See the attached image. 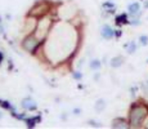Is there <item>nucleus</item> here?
Wrapping results in <instances>:
<instances>
[{"label": "nucleus", "mask_w": 148, "mask_h": 129, "mask_svg": "<svg viewBox=\"0 0 148 129\" xmlns=\"http://www.w3.org/2000/svg\"><path fill=\"white\" fill-rule=\"evenodd\" d=\"M148 116V108L144 105H134L129 111V127L140 128Z\"/></svg>", "instance_id": "1"}, {"label": "nucleus", "mask_w": 148, "mask_h": 129, "mask_svg": "<svg viewBox=\"0 0 148 129\" xmlns=\"http://www.w3.org/2000/svg\"><path fill=\"white\" fill-rule=\"evenodd\" d=\"M50 25H52L50 19H41V21H39V23H38V26H36V30H35V34H34V35L40 40V41H41V40H44L45 38H47L48 32H49Z\"/></svg>", "instance_id": "2"}, {"label": "nucleus", "mask_w": 148, "mask_h": 129, "mask_svg": "<svg viewBox=\"0 0 148 129\" xmlns=\"http://www.w3.org/2000/svg\"><path fill=\"white\" fill-rule=\"evenodd\" d=\"M39 44H40V40L36 38L35 35H28L27 38H25L23 41H22V48H23V50L34 53V52L36 50V48L39 47Z\"/></svg>", "instance_id": "3"}, {"label": "nucleus", "mask_w": 148, "mask_h": 129, "mask_svg": "<svg viewBox=\"0 0 148 129\" xmlns=\"http://www.w3.org/2000/svg\"><path fill=\"white\" fill-rule=\"evenodd\" d=\"M49 10V7H48L45 3H41V4H38L30 10V16L34 17V18H39V17H42L45 13H48Z\"/></svg>", "instance_id": "4"}, {"label": "nucleus", "mask_w": 148, "mask_h": 129, "mask_svg": "<svg viewBox=\"0 0 148 129\" xmlns=\"http://www.w3.org/2000/svg\"><path fill=\"white\" fill-rule=\"evenodd\" d=\"M112 128L116 129H125V128H129V121H126L125 119H121V117H117L112 121Z\"/></svg>", "instance_id": "5"}, {"label": "nucleus", "mask_w": 148, "mask_h": 129, "mask_svg": "<svg viewBox=\"0 0 148 129\" xmlns=\"http://www.w3.org/2000/svg\"><path fill=\"white\" fill-rule=\"evenodd\" d=\"M101 34H102V36H103L104 39H107V40L112 39L113 36H115V31H113L112 28H111V26H108V25H104L103 27H102Z\"/></svg>", "instance_id": "6"}, {"label": "nucleus", "mask_w": 148, "mask_h": 129, "mask_svg": "<svg viewBox=\"0 0 148 129\" xmlns=\"http://www.w3.org/2000/svg\"><path fill=\"white\" fill-rule=\"evenodd\" d=\"M22 107L25 108V110H28V111H34L36 108V103L32 101V99L30 98H25L23 101H22Z\"/></svg>", "instance_id": "7"}, {"label": "nucleus", "mask_w": 148, "mask_h": 129, "mask_svg": "<svg viewBox=\"0 0 148 129\" xmlns=\"http://www.w3.org/2000/svg\"><path fill=\"white\" fill-rule=\"evenodd\" d=\"M127 10H129V13L133 14V16L139 14V12H140V5H139V3H132V4L127 7Z\"/></svg>", "instance_id": "8"}, {"label": "nucleus", "mask_w": 148, "mask_h": 129, "mask_svg": "<svg viewBox=\"0 0 148 129\" xmlns=\"http://www.w3.org/2000/svg\"><path fill=\"white\" fill-rule=\"evenodd\" d=\"M124 63V57H121V56H117V57H113L112 59L110 61V65L112 66V67H120V66Z\"/></svg>", "instance_id": "9"}, {"label": "nucleus", "mask_w": 148, "mask_h": 129, "mask_svg": "<svg viewBox=\"0 0 148 129\" xmlns=\"http://www.w3.org/2000/svg\"><path fill=\"white\" fill-rule=\"evenodd\" d=\"M40 121V116H35V117H28L26 119V123H27V127L30 128H34L36 125V123Z\"/></svg>", "instance_id": "10"}, {"label": "nucleus", "mask_w": 148, "mask_h": 129, "mask_svg": "<svg viewBox=\"0 0 148 129\" xmlns=\"http://www.w3.org/2000/svg\"><path fill=\"white\" fill-rule=\"evenodd\" d=\"M116 23L117 25H121V23H127V16L125 13L120 14V16L116 17Z\"/></svg>", "instance_id": "11"}, {"label": "nucleus", "mask_w": 148, "mask_h": 129, "mask_svg": "<svg viewBox=\"0 0 148 129\" xmlns=\"http://www.w3.org/2000/svg\"><path fill=\"white\" fill-rule=\"evenodd\" d=\"M101 66H102V63L99 59H93V61L90 62V68H92V70H99Z\"/></svg>", "instance_id": "12"}, {"label": "nucleus", "mask_w": 148, "mask_h": 129, "mask_svg": "<svg viewBox=\"0 0 148 129\" xmlns=\"http://www.w3.org/2000/svg\"><path fill=\"white\" fill-rule=\"evenodd\" d=\"M104 107H106V102H104L103 99H98L97 103H95V110L102 111V110H104Z\"/></svg>", "instance_id": "13"}, {"label": "nucleus", "mask_w": 148, "mask_h": 129, "mask_svg": "<svg viewBox=\"0 0 148 129\" xmlns=\"http://www.w3.org/2000/svg\"><path fill=\"white\" fill-rule=\"evenodd\" d=\"M135 50H136V45H135V43H134V41L129 43V44H127V47H126V52H127V53H129V54H133Z\"/></svg>", "instance_id": "14"}, {"label": "nucleus", "mask_w": 148, "mask_h": 129, "mask_svg": "<svg viewBox=\"0 0 148 129\" xmlns=\"http://www.w3.org/2000/svg\"><path fill=\"white\" fill-rule=\"evenodd\" d=\"M103 8L104 9H107L108 12H113V9H115V4L111 3V1H107V3H104L103 4Z\"/></svg>", "instance_id": "15"}, {"label": "nucleus", "mask_w": 148, "mask_h": 129, "mask_svg": "<svg viewBox=\"0 0 148 129\" xmlns=\"http://www.w3.org/2000/svg\"><path fill=\"white\" fill-rule=\"evenodd\" d=\"M0 106H3V107L7 108V110H13L12 105H10L9 102H7V101H1V99H0Z\"/></svg>", "instance_id": "16"}, {"label": "nucleus", "mask_w": 148, "mask_h": 129, "mask_svg": "<svg viewBox=\"0 0 148 129\" xmlns=\"http://www.w3.org/2000/svg\"><path fill=\"white\" fill-rule=\"evenodd\" d=\"M139 41H140V44H142V45H147V44H148V36L142 35L140 38H139Z\"/></svg>", "instance_id": "17"}, {"label": "nucleus", "mask_w": 148, "mask_h": 129, "mask_svg": "<svg viewBox=\"0 0 148 129\" xmlns=\"http://www.w3.org/2000/svg\"><path fill=\"white\" fill-rule=\"evenodd\" d=\"M73 77H75V79H81V77H82V75H81V74L80 72H75V74H73Z\"/></svg>", "instance_id": "18"}, {"label": "nucleus", "mask_w": 148, "mask_h": 129, "mask_svg": "<svg viewBox=\"0 0 148 129\" xmlns=\"http://www.w3.org/2000/svg\"><path fill=\"white\" fill-rule=\"evenodd\" d=\"M89 124H90V125H93V127H98V128H99V127H102L101 124H98V123H95V121H89Z\"/></svg>", "instance_id": "19"}, {"label": "nucleus", "mask_w": 148, "mask_h": 129, "mask_svg": "<svg viewBox=\"0 0 148 129\" xmlns=\"http://www.w3.org/2000/svg\"><path fill=\"white\" fill-rule=\"evenodd\" d=\"M143 127H144V128H148V116H147V119L144 120V123H143Z\"/></svg>", "instance_id": "20"}, {"label": "nucleus", "mask_w": 148, "mask_h": 129, "mask_svg": "<svg viewBox=\"0 0 148 129\" xmlns=\"http://www.w3.org/2000/svg\"><path fill=\"white\" fill-rule=\"evenodd\" d=\"M115 35L117 36V38H119V36H121V31H120V30H116V31H115Z\"/></svg>", "instance_id": "21"}, {"label": "nucleus", "mask_w": 148, "mask_h": 129, "mask_svg": "<svg viewBox=\"0 0 148 129\" xmlns=\"http://www.w3.org/2000/svg\"><path fill=\"white\" fill-rule=\"evenodd\" d=\"M1 61H3V54L0 53V63H1Z\"/></svg>", "instance_id": "22"}, {"label": "nucleus", "mask_w": 148, "mask_h": 129, "mask_svg": "<svg viewBox=\"0 0 148 129\" xmlns=\"http://www.w3.org/2000/svg\"><path fill=\"white\" fill-rule=\"evenodd\" d=\"M1 117H3V114H1V112H0V119H1Z\"/></svg>", "instance_id": "23"}]
</instances>
